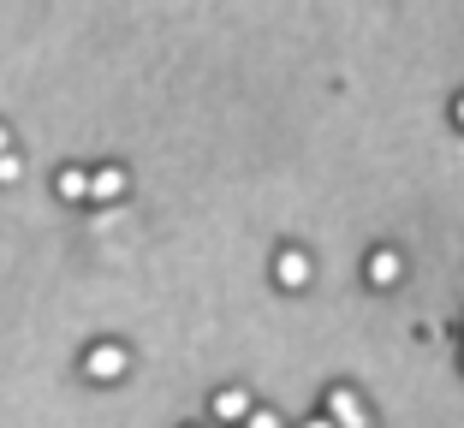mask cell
<instances>
[{
    "instance_id": "5b68a950",
    "label": "cell",
    "mask_w": 464,
    "mask_h": 428,
    "mask_svg": "<svg viewBox=\"0 0 464 428\" xmlns=\"http://www.w3.org/2000/svg\"><path fill=\"white\" fill-rule=\"evenodd\" d=\"M90 196H96V203H120V196H125V166H102V173H90Z\"/></svg>"
},
{
    "instance_id": "52a82bcc",
    "label": "cell",
    "mask_w": 464,
    "mask_h": 428,
    "mask_svg": "<svg viewBox=\"0 0 464 428\" xmlns=\"http://www.w3.org/2000/svg\"><path fill=\"white\" fill-rule=\"evenodd\" d=\"M54 191L66 196V203H90V173H83V166H66L54 179Z\"/></svg>"
},
{
    "instance_id": "7c38bea8",
    "label": "cell",
    "mask_w": 464,
    "mask_h": 428,
    "mask_svg": "<svg viewBox=\"0 0 464 428\" xmlns=\"http://www.w3.org/2000/svg\"><path fill=\"white\" fill-rule=\"evenodd\" d=\"M452 113H459V125H464V96H459V108H452Z\"/></svg>"
},
{
    "instance_id": "8fae6325",
    "label": "cell",
    "mask_w": 464,
    "mask_h": 428,
    "mask_svg": "<svg viewBox=\"0 0 464 428\" xmlns=\"http://www.w3.org/2000/svg\"><path fill=\"white\" fill-rule=\"evenodd\" d=\"M304 428H334V423H328V416H315V423H304Z\"/></svg>"
},
{
    "instance_id": "3957f363",
    "label": "cell",
    "mask_w": 464,
    "mask_h": 428,
    "mask_svg": "<svg viewBox=\"0 0 464 428\" xmlns=\"http://www.w3.org/2000/svg\"><path fill=\"white\" fill-rule=\"evenodd\" d=\"M399 274H405V256H399V250H375V256H369V286L375 291L399 286Z\"/></svg>"
},
{
    "instance_id": "9c48e42d",
    "label": "cell",
    "mask_w": 464,
    "mask_h": 428,
    "mask_svg": "<svg viewBox=\"0 0 464 428\" xmlns=\"http://www.w3.org/2000/svg\"><path fill=\"white\" fill-rule=\"evenodd\" d=\"M238 428H286V423H280V416H274V411H250V416H245V423H238Z\"/></svg>"
},
{
    "instance_id": "30bf717a",
    "label": "cell",
    "mask_w": 464,
    "mask_h": 428,
    "mask_svg": "<svg viewBox=\"0 0 464 428\" xmlns=\"http://www.w3.org/2000/svg\"><path fill=\"white\" fill-rule=\"evenodd\" d=\"M0 155H13V131L6 125H0Z\"/></svg>"
},
{
    "instance_id": "8992f818",
    "label": "cell",
    "mask_w": 464,
    "mask_h": 428,
    "mask_svg": "<svg viewBox=\"0 0 464 428\" xmlns=\"http://www.w3.org/2000/svg\"><path fill=\"white\" fill-rule=\"evenodd\" d=\"M215 416H220V423H245V416H250V393L245 387H220L215 393Z\"/></svg>"
},
{
    "instance_id": "7a4b0ae2",
    "label": "cell",
    "mask_w": 464,
    "mask_h": 428,
    "mask_svg": "<svg viewBox=\"0 0 464 428\" xmlns=\"http://www.w3.org/2000/svg\"><path fill=\"white\" fill-rule=\"evenodd\" d=\"M125 363H131V357H125V346H96L90 357H83V375H90V381H120Z\"/></svg>"
},
{
    "instance_id": "ba28073f",
    "label": "cell",
    "mask_w": 464,
    "mask_h": 428,
    "mask_svg": "<svg viewBox=\"0 0 464 428\" xmlns=\"http://www.w3.org/2000/svg\"><path fill=\"white\" fill-rule=\"evenodd\" d=\"M24 179V161L18 155H0V185H18Z\"/></svg>"
},
{
    "instance_id": "6da1fadb",
    "label": "cell",
    "mask_w": 464,
    "mask_h": 428,
    "mask_svg": "<svg viewBox=\"0 0 464 428\" xmlns=\"http://www.w3.org/2000/svg\"><path fill=\"white\" fill-rule=\"evenodd\" d=\"M328 423H334V428H369L363 399H357L352 387H334V393H328Z\"/></svg>"
},
{
    "instance_id": "277c9868",
    "label": "cell",
    "mask_w": 464,
    "mask_h": 428,
    "mask_svg": "<svg viewBox=\"0 0 464 428\" xmlns=\"http://www.w3.org/2000/svg\"><path fill=\"white\" fill-rule=\"evenodd\" d=\"M274 280H280L286 291H304L310 286V256H304V250H286V256L274 262Z\"/></svg>"
}]
</instances>
